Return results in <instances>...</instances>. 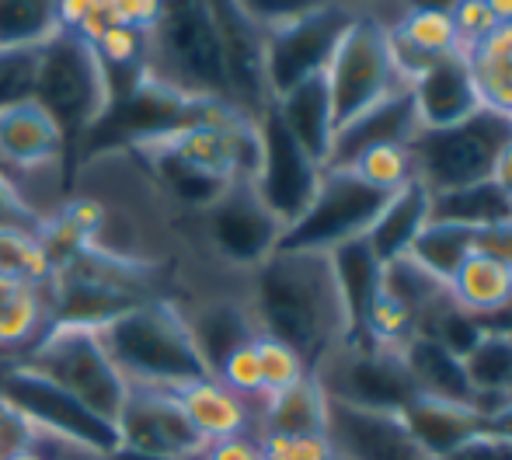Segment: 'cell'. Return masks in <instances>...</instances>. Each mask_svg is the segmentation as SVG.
I'll return each mask as SVG.
<instances>
[{"instance_id": "1", "label": "cell", "mask_w": 512, "mask_h": 460, "mask_svg": "<svg viewBox=\"0 0 512 460\" xmlns=\"http://www.w3.org/2000/svg\"><path fill=\"white\" fill-rule=\"evenodd\" d=\"M248 307L258 335L297 349L310 373L352 335L331 255L324 251L276 248L248 276Z\"/></svg>"}, {"instance_id": "2", "label": "cell", "mask_w": 512, "mask_h": 460, "mask_svg": "<svg viewBox=\"0 0 512 460\" xmlns=\"http://www.w3.org/2000/svg\"><path fill=\"white\" fill-rule=\"evenodd\" d=\"M98 339L129 387L178 394L209 377L175 300H147L119 314L98 328Z\"/></svg>"}, {"instance_id": "3", "label": "cell", "mask_w": 512, "mask_h": 460, "mask_svg": "<svg viewBox=\"0 0 512 460\" xmlns=\"http://www.w3.org/2000/svg\"><path fill=\"white\" fill-rule=\"evenodd\" d=\"M175 269L168 265H136L77 248L53 265L49 300H53V325L102 328L119 314L147 304L171 300Z\"/></svg>"}, {"instance_id": "4", "label": "cell", "mask_w": 512, "mask_h": 460, "mask_svg": "<svg viewBox=\"0 0 512 460\" xmlns=\"http://www.w3.org/2000/svg\"><path fill=\"white\" fill-rule=\"evenodd\" d=\"M32 102H39L49 119L60 126L67 147L84 136H95V129L112 109L108 77L95 46L77 32L60 28V35L49 39L35 56Z\"/></svg>"}, {"instance_id": "5", "label": "cell", "mask_w": 512, "mask_h": 460, "mask_svg": "<svg viewBox=\"0 0 512 460\" xmlns=\"http://www.w3.org/2000/svg\"><path fill=\"white\" fill-rule=\"evenodd\" d=\"M147 74L185 98L227 105L220 32L209 4H164L147 32Z\"/></svg>"}, {"instance_id": "6", "label": "cell", "mask_w": 512, "mask_h": 460, "mask_svg": "<svg viewBox=\"0 0 512 460\" xmlns=\"http://www.w3.org/2000/svg\"><path fill=\"white\" fill-rule=\"evenodd\" d=\"M324 84H328L331 115H335V136L398 91L411 88L394 67L387 25L377 11L359 7L324 67Z\"/></svg>"}, {"instance_id": "7", "label": "cell", "mask_w": 512, "mask_h": 460, "mask_svg": "<svg viewBox=\"0 0 512 460\" xmlns=\"http://www.w3.org/2000/svg\"><path fill=\"white\" fill-rule=\"evenodd\" d=\"M28 370L53 380L60 391L81 401L88 412L115 426L129 398V384L115 370L112 356L105 352L98 328L84 325H53L25 356L18 359Z\"/></svg>"}, {"instance_id": "8", "label": "cell", "mask_w": 512, "mask_h": 460, "mask_svg": "<svg viewBox=\"0 0 512 460\" xmlns=\"http://www.w3.org/2000/svg\"><path fill=\"white\" fill-rule=\"evenodd\" d=\"M512 140V119L478 109L471 119L443 129H418L408 143L415 161V182L429 196L492 182L495 157Z\"/></svg>"}, {"instance_id": "9", "label": "cell", "mask_w": 512, "mask_h": 460, "mask_svg": "<svg viewBox=\"0 0 512 460\" xmlns=\"http://www.w3.org/2000/svg\"><path fill=\"white\" fill-rule=\"evenodd\" d=\"M283 224L262 203L248 178L227 185L213 206L192 217V241L220 269L251 276L283 241Z\"/></svg>"}, {"instance_id": "10", "label": "cell", "mask_w": 512, "mask_h": 460, "mask_svg": "<svg viewBox=\"0 0 512 460\" xmlns=\"http://www.w3.org/2000/svg\"><path fill=\"white\" fill-rule=\"evenodd\" d=\"M0 401L32 426V433L53 436V440L74 443V447L115 454L119 450V429L98 419L95 412L70 398L67 391L46 380L42 373L28 370L25 363H0Z\"/></svg>"}, {"instance_id": "11", "label": "cell", "mask_w": 512, "mask_h": 460, "mask_svg": "<svg viewBox=\"0 0 512 460\" xmlns=\"http://www.w3.org/2000/svg\"><path fill=\"white\" fill-rule=\"evenodd\" d=\"M310 377L317 380L328 401L363 408V412L401 415L418 398L401 352L377 349L359 339L338 345Z\"/></svg>"}, {"instance_id": "12", "label": "cell", "mask_w": 512, "mask_h": 460, "mask_svg": "<svg viewBox=\"0 0 512 460\" xmlns=\"http://www.w3.org/2000/svg\"><path fill=\"white\" fill-rule=\"evenodd\" d=\"M359 7L349 4H304L297 14L265 28V63H269L272 98H283L297 84L324 74L338 39Z\"/></svg>"}, {"instance_id": "13", "label": "cell", "mask_w": 512, "mask_h": 460, "mask_svg": "<svg viewBox=\"0 0 512 460\" xmlns=\"http://www.w3.org/2000/svg\"><path fill=\"white\" fill-rule=\"evenodd\" d=\"M387 199L391 196H384V192L359 182L349 168H331L328 164V168L321 171V185H317L304 217L283 230L279 248L324 251V255H328L338 244L366 237V230L373 227V220L384 210Z\"/></svg>"}, {"instance_id": "14", "label": "cell", "mask_w": 512, "mask_h": 460, "mask_svg": "<svg viewBox=\"0 0 512 460\" xmlns=\"http://www.w3.org/2000/svg\"><path fill=\"white\" fill-rule=\"evenodd\" d=\"M258 143H262V154H258V171L251 185L262 196V203L276 213L279 224H297L321 185L324 168L293 140L276 109L258 119Z\"/></svg>"}, {"instance_id": "15", "label": "cell", "mask_w": 512, "mask_h": 460, "mask_svg": "<svg viewBox=\"0 0 512 460\" xmlns=\"http://www.w3.org/2000/svg\"><path fill=\"white\" fill-rule=\"evenodd\" d=\"M220 32L223 77H227V105L244 119L258 122L276 105L265 63V28L248 14L244 4H209Z\"/></svg>"}, {"instance_id": "16", "label": "cell", "mask_w": 512, "mask_h": 460, "mask_svg": "<svg viewBox=\"0 0 512 460\" xmlns=\"http://www.w3.org/2000/svg\"><path fill=\"white\" fill-rule=\"evenodd\" d=\"M119 447L147 457L168 460H199L206 440L192 429L189 415L178 405V394L171 391H143L129 387V398L119 412Z\"/></svg>"}, {"instance_id": "17", "label": "cell", "mask_w": 512, "mask_h": 460, "mask_svg": "<svg viewBox=\"0 0 512 460\" xmlns=\"http://www.w3.org/2000/svg\"><path fill=\"white\" fill-rule=\"evenodd\" d=\"M178 307H182L185 325H189L192 342H196L209 377H216V370L230 352L258 339L255 318H251L248 307V290L213 293V297H199Z\"/></svg>"}, {"instance_id": "18", "label": "cell", "mask_w": 512, "mask_h": 460, "mask_svg": "<svg viewBox=\"0 0 512 460\" xmlns=\"http://www.w3.org/2000/svg\"><path fill=\"white\" fill-rule=\"evenodd\" d=\"M384 18V14H380ZM387 42L398 74L411 84L422 70H429L443 56L460 53V35L450 7H401L398 18H384Z\"/></svg>"}, {"instance_id": "19", "label": "cell", "mask_w": 512, "mask_h": 460, "mask_svg": "<svg viewBox=\"0 0 512 460\" xmlns=\"http://www.w3.org/2000/svg\"><path fill=\"white\" fill-rule=\"evenodd\" d=\"M411 102H415V115L422 129L457 126V122L471 119L481 109L471 70H467L460 53L443 56L429 70H422L411 81Z\"/></svg>"}, {"instance_id": "20", "label": "cell", "mask_w": 512, "mask_h": 460, "mask_svg": "<svg viewBox=\"0 0 512 460\" xmlns=\"http://www.w3.org/2000/svg\"><path fill=\"white\" fill-rule=\"evenodd\" d=\"M49 328H53L49 279L35 283L0 272V363L21 359Z\"/></svg>"}, {"instance_id": "21", "label": "cell", "mask_w": 512, "mask_h": 460, "mask_svg": "<svg viewBox=\"0 0 512 460\" xmlns=\"http://www.w3.org/2000/svg\"><path fill=\"white\" fill-rule=\"evenodd\" d=\"M67 161V140L39 102L25 98L0 109V164L32 168V164Z\"/></svg>"}, {"instance_id": "22", "label": "cell", "mask_w": 512, "mask_h": 460, "mask_svg": "<svg viewBox=\"0 0 512 460\" xmlns=\"http://www.w3.org/2000/svg\"><path fill=\"white\" fill-rule=\"evenodd\" d=\"M178 405L189 415L192 429L203 436L206 443L227 440V436L255 433L258 426V405L237 398L234 391L220 384L216 377L196 380V384L178 391Z\"/></svg>"}, {"instance_id": "23", "label": "cell", "mask_w": 512, "mask_h": 460, "mask_svg": "<svg viewBox=\"0 0 512 460\" xmlns=\"http://www.w3.org/2000/svg\"><path fill=\"white\" fill-rule=\"evenodd\" d=\"M401 422H405L411 440L432 460H443L464 440H471L474 433L488 429V419L481 412H474L471 405H453V401H432V398L411 401L405 412H401Z\"/></svg>"}, {"instance_id": "24", "label": "cell", "mask_w": 512, "mask_h": 460, "mask_svg": "<svg viewBox=\"0 0 512 460\" xmlns=\"http://www.w3.org/2000/svg\"><path fill=\"white\" fill-rule=\"evenodd\" d=\"M272 109H276L283 126L293 133V140L324 168L331 157V147H335V115H331L324 74L310 77V81L297 84L293 91H286L283 98H276Z\"/></svg>"}, {"instance_id": "25", "label": "cell", "mask_w": 512, "mask_h": 460, "mask_svg": "<svg viewBox=\"0 0 512 460\" xmlns=\"http://www.w3.org/2000/svg\"><path fill=\"white\" fill-rule=\"evenodd\" d=\"M401 359H405V370L411 384H415L418 398L453 401V405L474 408V391L464 373V359L453 356L446 345H439L436 339H425V335H415L401 349Z\"/></svg>"}, {"instance_id": "26", "label": "cell", "mask_w": 512, "mask_h": 460, "mask_svg": "<svg viewBox=\"0 0 512 460\" xmlns=\"http://www.w3.org/2000/svg\"><path fill=\"white\" fill-rule=\"evenodd\" d=\"M460 56L471 70L481 109L512 119V21H499Z\"/></svg>"}, {"instance_id": "27", "label": "cell", "mask_w": 512, "mask_h": 460, "mask_svg": "<svg viewBox=\"0 0 512 460\" xmlns=\"http://www.w3.org/2000/svg\"><path fill=\"white\" fill-rule=\"evenodd\" d=\"M418 115H415V102H411V88L398 91L394 98H387L384 105H377L373 112H366L359 122H352L349 129L335 136V147H331L328 164H345L349 157H356L363 147H373V143H408L415 140L418 133ZM324 164V168H328Z\"/></svg>"}, {"instance_id": "28", "label": "cell", "mask_w": 512, "mask_h": 460, "mask_svg": "<svg viewBox=\"0 0 512 460\" xmlns=\"http://www.w3.org/2000/svg\"><path fill=\"white\" fill-rule=\"evenodd\" d=\"M425 224H429V192L418 182H411L408 189L394 192L384 203L373 227L366 230V244L377 255V262L387 265L394 258L408 255V248L415 244V237L422 234Z\"/></svg>"}, {"instance_id": "29", "label": "cell", "mask_w": 512, "mask_h": 460, "mask_svg": "<svg viewBox=\"0 0 512 460\" xmlns=\"http://www.w3.org/2000/svg\"><path fill=\"white\" fill-rule=\"evenodd\" d=\"M446 293H450V300L460 311L485 321V318H492V314H499L512 300V269L495 262V258L471 251V255L460 262V269L450 276Z\"/></svg>"}, {"instance_id": "30", "label": "cell", "mask_w": 512, "mask_h": 460, "mask_svg": "<svg viewBox=\"0 0 512 460\" xmlns=\"http://www.w3.org/2000/svg\"><path fill=\"white\" fill-rule=\"evenodd\" d=\"M328 426V398L317 387L314 377L300 380L297 387L283 394H272L258 405V426L255 436L276 433V436H317Z\"/></svg>"}, {"instance_id": "31", "label": "cell", "mask_w": 512, "mask_h": 460, "mask_svg": "<svg viewBox=\"0 0 512 460\" xmlns=\"http://www.w3.org/2000/svg\"><path fill=\"white\" fill-rule=\"evenodd\" d=\"M328 255H331V269H335V279H338V290H342L345 311H349L352 335H356L359 321H363L366 307H370L373 293H377V286H380L384 265L377 262V255L370 251L366 237H356V241H349V244H338V248L328 251Z\"/></svg>"}, {"instance_id": "32", "label": "cell", "mask_w": 512, "mask_h": 460, "mask_svg": "<svg viewBox=\"0 0 512 460\" xmlns=\"http://www.w3.org/2000/svg\"><path fill=\"white\" fill-rule=\"evenodd\" d=\"M60 4L46 0H0V56L35 53L60 35Z\"/></svg>"}, {"instance_id": "33", "label": "cell", "mask_w": 512, "mask_h": 460, "mask_svg": "<svg viewBox=\"0 0 512 460\" xmlns=\"http://www.w3.org/2000/svg\"><path fill=\"white\" fill-rule=\"evenodd\" d=\"M509 217H512V203L492 182H478V185H467V189L429 196V224L485 227Z\"/></svg>"}, {"instance_id": "34", "label": "cell", "mask_w": 512, "mask_h": 460, "mask_svg": "<svg viewBox=\"0 0 512 460\" xmlns=\"http://www.w3.org/2000/svg\"><path fill=\"white\" fill-rule=\"evenodd\" d=\"M474 251V227L460 224H425L415 244L408 248V258L422 265L432 279L450 283V276L460 269L467 255Z\"/></svg>"}, {"instance_id": "35", "label": "cell", "mask_w": 512, "mask_h": 460, "mask_svg": "<svg viewBox=\"0 0 512 460\" xmlns=\"http://www.w3.org/2000/svg\"><path fill=\"white\" fill-rule=\"evenodd\" d=\"M331 168H349L359 182L384 192V196H394L415 182V161H411V150L405 143H373L345 164H331Z\"/></svg>"}, {"instance_id": "36", "label": "cell", "mask_w": 512, "mask_h": 460, "mask_svg": "<svg viewBox=\"0 0 512 460\" xmlns=\"http://www.w3.org/2000/svg\"><path fill=\"white\" fill-rule=\"evenodd\" d=\"M464 373L471 380L474 394H485V398H506L512 384V339L499 332L481 335L471 345V352L464 356Z\"/></svg>"}, {"instance_id": "37", "label": "cell", "mask_w": 512, "mask_h": 460, "mask_svg": "<svg viewBox=\"0 0 512 460\" xmlns=\"http://www.w3.org/2000/svg\"><path fill=\"white\" fill-rule=\"evenodd\" d=\"M255 352H258V366H262L265 398L290 391V387H297L300 380L310 377V370H307L304 359H300V352L290 349L286 342L272 339V335H258V339H255Z\"/></svg>"}, {"instance_id": "38", "label": "cell", "mask_w": 512, "mask_h": 460, "mask_svg": "<svg viewBox=\"0 0 512 460\" xmlns=\"http://www.w3.org/2000/svg\"><path fill=\"white\" fill-rule=\"evenodd\" d=\"M0 272L46 283L53 276V265H49L39 234H0Z\"/></svg>"}, {"instance_id": "39", "label": "cell", "mask_w": 512, "mask_h": 460, "mask_svg": "<svg viewBox=\"0 0 512 460\" xmlns=\"http://www.w3.org/2000/svg\"><path fill=\"white\" fill-rule=\"evenodd\" d=\"M216 380H220L227 391H234L237 398L251 401V405H262L265 401V387H262V366H258V352L255 342L234 349L216 370Z\"/></svg>"}, {"instance_id": "40", "label": "cell", "mask_w": 512, "mask_h": 460, "mask_svg": "<svg viewBox=\"0 0 512 460\" xmlns=\"http://www.w3.org/2000/svg\"><path fill=\"white\" fill-rule=\"evenodd\" d=\"M258 447H262V460H335L328 436H276L262 433L258 436Z\"/></svg>"}, {"instance_id": "41", "label": "cell", "mask_w": 512, "mask_h": 460, "mask_svg": "<svg viewBox=\"0 0 512 460\" xmlns=\"http://www.w3.org/2000/svg\"><path fill=\"white\" fill-rule=\"evenodd\" d=\"M35 53H7L0 56V109L32 98L35 88Z\"/></svg>"}, {"instance_id": "42", "label": "cell", "mask_w": 512, "mask_h": 460, "mask_svg": "<svg viewBox=\"0 0 512 460\" xmlns=\"http://www.w3.org/2000/svg\"><path fill=\"white\" fill-rule=\"evenodd\" d=\"M450 14H453V25H457V35H460V53H464L471 42H478L485 32H492L499 21H495L492 7L485 0H464V4H450Z\"/></svg>"}, {"instance_id": "43", "label": "cell", "mask_w": 512, "mask_h": 460, "mask_svg": "<svg viewBox=\"0 0 512 460\" xmlns=\"http://www.w3.org/2000/svg\"><path fill=\"white\" fill-rule=\"evenodd\" d=\"M443 460H512V440L495 429H481Z\"/></svg>"}, {"instance_id": "44", "label": "cell", "mask_w": 512, "mask_h": 460, "mask_svg": "<svg viewBox=\"0 0 512 460\" xmlns=\"http://www.w3.org/2000/svg\"><path fill=\"white\" fill-rule=\"evenodd\" d=\"M474 251L512 269V217L495 220V224H485V227H474Z\"/></svg>"}, {"instance_id": "45", "label": "cell", "mask_w": 512, "mask_h": 460, "mask_svg": "<svg viewBox=\"0 0 512 460\" xmlns=\"http://www.w3.org/2000/svg\"><path fill=\"white\" fill-rule=\"evenodd\" d=\"M0 234H42V224L18 203L4 175H0Z\"/></svg>"}, {"instance_id": "46", "label": "cell", "mask_w": 512, "mask_h": 460, "mask_svg": "<svg viewBox=\"0 0 512 460\" xmlns=\"http://www.w3.org/2000/svg\"><path fill=\"white\" fill-rule=\"evenodd\" d=\"M199 460H262V447H258L255 433H241V436H227V440L206 443V450Z\"/></svg>"}, {"instance_id": "47", "label": "cell", "mask_w": 512, "mask_h": 460, "mask_svg": "<svg viewBox=\"0 0 512 460\" xmlns=\"http://www.w3.org/2000/svg\"><path fill=\"white\" fill-rule=\"evenodd\" d=\"M115 11H119L122 25L150 32L157 25V18H161L164 4H157V0H115Z\"/></svg>"}, {"instance_id": "48", "label": "cell", "mask_w": 512, "mask_h": 460, "mask_svg": "<svg viewBox=\"0 0 512 460\" xmlns=\"http://www.w3.org/2000/svg\"><path fill=\"white\" fill-rule=\"evenodd\" d=\"M35 440L42 443V450H46V457H49V460H108V457H102V454H95V450L74 447V443L53 440V436H39V433H35Z\"/></svg>"}, {"instance_id": "49", "label": "cell", "mask_w": 512, "mask_h": 460, "mask_svg": "<svg viewBox=\"0 0 512 460\" xmlns=\"http://www.w3.org/2000/svg\"><path fill=\"white\" fill-rule=\"evenodd\" d=\"M492 185L502 192V196L512 203V140L502 147V154L495 157V168H492Z\"/></svg>"}, {"instance_id": "50", "label": "cell", "mask_w": 512, "mask_h": 460, "mask_svg": "<svg viewBox=\"0 0 512 460\" xmlns=\"http://www.w3.org/2000/svg\"><path fill=\"white\" fill-rule=\"evenodd\" d=\"M481 325H485L488 332H499V335H509V339H512V300L502 307L499 314H492V318L481 321Z\"/></svg>"}, {"instance_id": "51", "label": "cell", "mask_w": 512, "mask_h": 460, "mask_svg": "<svg viewBox=\"0 0 512 460\" xmlns=\"http://www.w3.org/2000/svg\"><path fill=\"white\" fill-rule=\"evenodd\" d=\"M488 429H495V433H502V436H509V440H512V401H506V408L488 419Z\"/></svg>"}, {"instance_id": "52", "label": "cell", "mask_w": 512, "mask_h": 460, "mask_svg": "<svg viewBox=\"0 0 512 460\" xmlns=\"http://www.w3.org/2000/svg\"><path fill=\"white\" fill-rule=\"evenodd\" d=\"M7 460H49V457H46V450H42V443L32 436V443H28L25 450H18V454H14V457H7Z\"/></svg>"}, {"instance_id": "53", "label": "cell", "mask_w": 512, "mask_h": 460, "mask_svg": "<svg viewBox=\"0 0 512 460\" xmlns=\"http://www.w3.org/2000/svg\"><path fill=\"white\" fill-rule=\"evenodd\" d=\"M506 401H512V384H509V391H506Z\"/></svg>"}, {"instance_id": "54", "label": "cell", "mask_w": 512, "mask_h": 460, "mask_svg": "<svg viewBox=\"0 0 512 460\" xmlns=\"http://www.w3.org/2000/svg\"><path fill=\"white\" fill-rule=\"evenodd\" d=\"M335 460H338V457H335Z\"/></svg>"}]
</instances>
